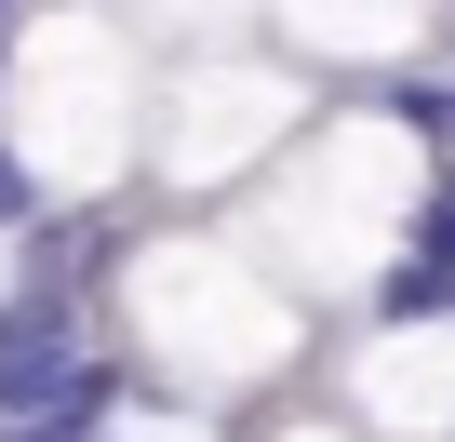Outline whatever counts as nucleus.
Listing matches in <instances>:
<instances>
[{
  "mask_svg": "<svg viewBox=\"0 0 455 442\" xmlns=\"http://www.w3.org/2000/svg\"><path fill=\"white\" fill-rule=\"evenodd\" d=\"M242 442H375V429H362L348 402H322V389H295V402H268V415H255Z\"/></svg>",
  "mask_w": 455,
  "mask_h": 442,
  "instance_id": "nucleus-7",
  "label": "nucleus"
},
{
  "mask_svg": "<svg viewBox=\"0 0 455 442\" xmlns=\"http://www.w3.org/2000/svg\"><path fill=\"white\" fill-rule=\"evenodd\" d=\"M428 188H442V161H428L415 134H388L375 94H322V121L228 201V214H242V242H255L308 309H375V282H388L402 229L428 214Z\"/></svg>",
  "mask_w": 455,
  "mask_h": 442,
  "instance_id": "nucleus-2",
  "label": "nucleus"
},
{
  "mask_svg": "<svg viewBox=\"0 0 455 442\" xmlns=\"http://www.w3.org/2000/svg\"><path fill=\"white\" fill-rule=\"evenodd\" d=\"M322 402H348L375 442H455V322H348L322 335Z\"/></svg>",
  "mask_w": 455,
  "mask_h": 442,
  "instance_id": "nucleus-4",
  "label": "nucleus"
},
{
  "mask_svg": "<svg viewBox=\"0 0 455 442\" xmlns=\"http://www.w3.org/2000/svg\"><path fill=\"white\" fill-rule=\"evenodd\" d=\"M108 349L134 362V389L201 402V415H268L322 375V309L242 242V214H161L134 255L108 269Z\"/></svg>",
  "mask_w": 455,
  "mask_h": 442,
  "instance_id": "nucleus-1",
  "label": "nucleus"
},
{
  "mask_svg": "<svg viewBox=\"0 0 455 442\" xmlns=\"http://www.w3.org/2000/svg\"><path fill=\"white\" fill-rule=\"evenodd\" d=\"M41 214H68V201H54V174H41V161L14 148V134H0V242H28Z\"/></svg>",
  "mask_w": 455,
  "mask_h": 442,
  "instance_id": "nucleus-8",
  "label": "nucleus"
},
{
  "mask_svg": "<svg viewBox=\"0 0 455 442\" xmlns=\"http://www.w3.org/2000/svg\"><path fill=\"white\" fill-rule=\"evenodd\" d=\"M442 14H455V0H268V41H282V54H308V68L348 94V81H375V68L428 54V41H442Z\"/></svg>",
  "mask_w": 455,
  "mask_h": 442,
  "instance_id": "nucleus-5",
  "label": "nucleus"
},
{
  "mask_svg": "<svg viewBox=\"0 0 455 442\" xmlns=\"http://www.w3.org/2000/svg\"><path fill=\"white\" fill-rule=\"evenodd\" d=\"M428 54H442V68H455V14H442V41H428Z\"/></svg>",
  "mask_w": 455,
  "mask_h": 442,
  "instance_id": "nucleus-9",
  "label": "nucleus"
},
{
  "mask_svg": "<svg viewBox=\"0 0 455 442\" xmlns=\"http://www.w3.org/2000/svg\"><path fill=\"white\" fill-rule=\"evenodd\" d=\"M148 54H214V41H268V0H108Z\"/></svg>",
  "mask_w": 455,
  "mask_h": 442,
  "instance_id": "nucleus-6",
  "label": "nucleus"
},
{
  "mask_svg": "<svg viewBox=\"0 0 455 442\" xmlns=\"http://www.w3.org/2000/svg\"><path fill=\"white\" fill-rule=\"evenodd\" d=\"M322 68L282 41H214V54H161L148 94V201L161 214H228L308 121H322Z\"/></svg>",
  "mask_w": 455,
  "mask_h": 442,
  "instance_id": "nucleus-3",
  "label": "nucleus"
}]
</instances>
